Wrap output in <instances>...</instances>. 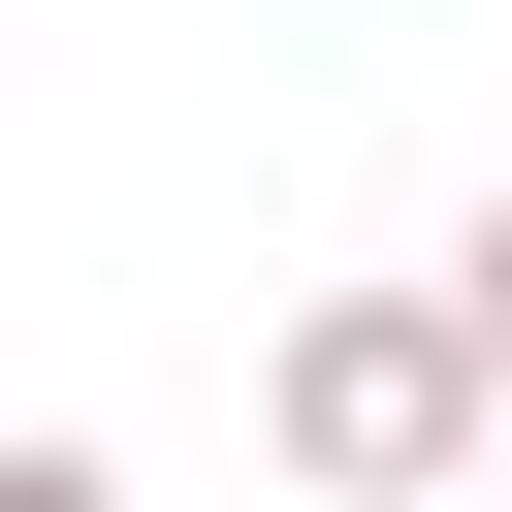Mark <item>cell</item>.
<instances>
[{
  "instance_id": "cell-3",
  "label": "cell",
  "mask_w": 512,
  "mask_h": 512,
  "mask_svg": "<svg viewBox=\"0 0 512 512\" xmlns=\"http://www.w3.org/2000/svg\"><path fill=\"white\" fill-rule=\"evenodd\" d=\"M0 512H128V480H96V448H0Z\"/></svg>"
},
{
  "instance_id": "cell-1",
  "label": "cell",
  "mask_w": 512,
  "mask_h": 512,
  "mask_svg": "<svg viewBox=\"0 0 512 512\" xmlns=\"http://www.w3.org/2000/svg\"><path fill=\"white\" fill-rule=\"evenodd\" d=\"M256 416H288V480H320V512H448V480L512 448V384H480V320H448V288H320V320L256 352Z\"/></svg>"
},
{
  "instance_id": "cell-2",
  "label": "cell",
  "mask_w": 512,
  "mask_h": 512,
  "mask_svg": "<svg viewBox=\"0 0 512 512\" xmlns=\"http://www.w3.org/2000/svg\"><path fill=\"white\" fill-rule=\"evenodd\" d=\"M448 320H480V384H512V192H480V224H448Z\"/></svg>"
}]
</instances>
